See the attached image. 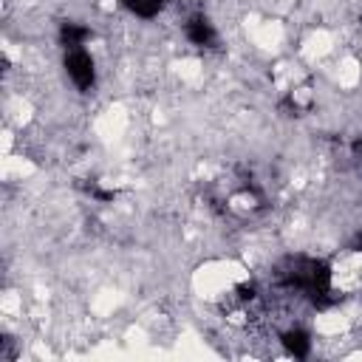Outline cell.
<instances>
[{
  "label": "cell",
  "instance_id": "1",
  "mask_svg": "<svg viewBox=\"0 0 362 362\" xmlns=\"http://www.w3.org/2000/svg\"><path fill=\"white\" fill-rule=\"evenodd\" d=\"M62 68H65V79L71 82L74 90L79 93H90L96 88L99 71H96V59L90 54V48H68L62 57Z\"/></svg>",
  "mask_w": 362,
  "mask_h": 362
},
{
  "label": "cell",
  "instance_id": "2",
  "mask_svg": "<svg viewBox=\"0 0 362 362\" xmlns=\"http://www.w3.org/2000/svg\"><path fill=\"white\" fill-rule=\"evenodd\" d=\"M184 40L192 48H212L218 42V28L204 11H195L184 20Z\"/></svg>",
  "mask_w": 362,
  "mask_h": 362
},
{
  "label": "cell",
  "instance_id": "3",
  "mask_svg": "<svg viewBox=\"0 0 362 362\" xmlns=\"http://www.w3.org/2000/svg\"><path fill=\"white\" fill-rule=\"evenodd\" d=\"M354 249H356V252H359V255H362V229H359V232H356V240H354Z\"/></svg>",
  "mask_w": 362,
  "mask_h": 362
}]
</instances>
